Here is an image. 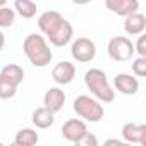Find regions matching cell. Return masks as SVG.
Wrapping results in <instances>:
<instances>
[{
    "instance_id": "cell-1",
    "label": "cell",
    "mask_w": 146,
    "mask_h": 146,
    "mask_svg": "<svg viewBox=\"0 0 146 146\" xmlns=\"http://www.w3.org/2000/svg\"><path fill=\"white\" fill-rule=\"evenodd\" d=\"M23 50H24V55L28 57V60L35 67H46L53 57L46 40L36 33H31L26 36V40L23 43Z\"/></svg>"
},
{
    "instance_id": "cell-2",
    "label": "cell",
    "mask_w": 146,
    "mask_h": 146,
    "mask_svg": "<svg viewBox=\"0 0 146 146\" xmlns=\"http://www.w3.org/2000/svg\"><path fill=\"white\" fill-rule=\"evenodd\" d=\"M84 84H86V88L91 91V95L98 102L110 103V102L115 100V91L110 86V83L107 79V74L102 69L95 67V69L86 70V74H84Z\"/></svg>"
},
{
    "instance_id": "cell-3",
    "label": "cell",
    "mask_w": 146,
    "mask_h": 146,
    "mask_svg": "<svg viewBox=\"0 0 146 146\" xmlns=\"http://www.w3.org/2000/svg\"><path fill=\"white\" fill-rule=\"evenodd\" d=\"M74 112L78 113V117L88 122H100L105 115L103 105L96 98H91L88 95H79L74 100Z\"/></svg>"
},
{
    "instance_id": "cell-4",
    "label": "cell",
    "mask_w": 146,
    "mask_h": 146,
    "mask_svg": "<svg viewBox=\"0 0 146 146\" xmlns=\"http://www.w3.org/2000/svg\"><path fill=\"white\" fill-rule=\"evenodd\" d=\"M108 55L115 62H127L134 55V45L127 36H115L108 41Z\"/></svg>"
},
{
    "instance_id": "cell-5",
    "label": "cell",
    "mask_w": 146,
    "mask_h": 146,
    "mask_svg": "<svg viewBox=\"0 0 146 146\" xmlns=\"http://www.w3.org/2000/svg\"><path fill=\"white\" fill-rule=\"evenodd\" d=\"M70 55L74 60H78L79 64H88L96 57V45L90 40V38H78L72 41L70 46Z\"/></svg>"
},
{
    "instance_id": "cell-6",
    "label": "cell",
    "mask_w": 146,
    "mask_h": 146,
    "mask_svg": "<svg viewBox=\"0 0 146 146\" xmlns=\"http://www.w3.org/2000/svg\"><path fill=\"white\" fill-rule=\"evenodd\" d=\"M76 78V65L70 64L67 60H62L58 62L53 69H52V79L60 84V86H65V84H70Z\"/></svg>"
},
{
    "instance_id": "cell-7",
    "label": "cell",
    "mask_w": 146,
    "mask_h": 146,
    "mask_svg": "<svg viewBox=\"0 0 146 146\" xmlns=\"http://www.w3.org/2000/svg\"><path fill=\"white\" fill-rule=\"evenodd\" d=\"M72 36H74V28H72V24L67 19H64L46 38L50 40L53 46H65L72 40Z\"/></svg>"
},
{
    "instance_id": "cell-8",
    "label": "cell",
    "mask_w": 146,
    "mask_h": 146,
    "mask_svg": "<svg viewBox=\"0 0 146 146\" xmlns=\"http://www.w3.org/2000/svg\"><path fill=\"white\" fill-rule=\"evenodd\" d=\"M86 132H88V127H86L84 120H81V119H70V120H67V122L62 125V136H64V139L74 143V144H76Z\"/></svg>"
},
{
    "instance_id": "cell-9",
    "label": "cell",
    "mask_w": 146,
    "mask_h": 146,
    "mask_svg": "<svg viewBox=\"0 0 146 146\" xmlns=\"http://www.w3.org/2000/svg\"><path fill=\"white\" fill-rule=\"evenodd\" d=\"M122 139L125 143L146 144V125L144 124H136V122L124 124V127H122Z\"/></svg>"
},
{
    "instance_id": "cell-10",
    "label": "cell",
    "mask_w": 146,
    "mask_h": 146,
    "mask_svg": "<svg viewBox=\"0 0 146 146\" xmlns=\"http://www.w3.org/2000/svg\"><path fill=\"white\" fill-rule=\"evenodd\" d=\"M105 5L110 12L125 17L132 12H137L139 0H105Z\"/></svg>"
},
{
    "instance_id": "cell-11",
    "label": "cell",
    "mask_w": 146,
    "mask_h": 146,
    "mask_svg": "<svg viewBox=\"0 0 146 146\" xmlns=\"http://www.w3.org/2000/svg\"><path fill=\"white\" fill-rule=\"evenodd\" d=\"M113 86L119 93L122 95H136L139 91V81L137 78H134L132 74H117L115 79H113Z\"/></svg>"
},
{
    "instance_id": "cell-12",
    "label": "cell",
    "mask_w": 146,
    "mask_h": 146,
    "mask_svg": "<svg viewBox=\"0 0 146 146\" xmlns=\"http://www.w3.org/2000/svg\"><path fill=\"white\" fill-rule=\"evenodd\" d=\"M62 21H64V17H62L60 12H57V11H46V12H43L38 17V28H40V31L45 36H48Z\"/></svg>"
},
{
    "instance_id": "cell-13",
    "label": "cell",
    "mask_w": 146,
    "mask_h": 146,
    "mask_svg": "<svg viewBox=\"0 0 146 146\" xmlns=\"http://www.w3.org/2000/svg\"><path fill=\"white\" fill-rule=\"evenodd\" d=\"M43 105L48 110H52L53 113L60 112L64 108V105H65V93L60 88H50V90H46V93L43 96Z\"/></svg>"
},
{
    "instance_id": "cell-14",
    "label": "cell",
    "mask_w": 146,
    "mask_h": 146,
    "mask_svg": "<svg viewBox=\"0 0 146 146\" xmlns=\"http://www.w3.org/2000/svg\"><path fill=\"white\" fill-rule=\"evenodd\" d=\"M146 29V17L139 12H132L129 16H125L124 21V31L129 36H137L141 33H144Z\"/></svg>"
},
{
    "instance_id": "cell-15",
    "label": "cell",
    "mask_w": 146,
    "mask_h": 146,
    "mask_svg": "<svg viewBox=\"0 0 146 146\" xmlns=\"http://www.w3.org/2000/svg\"><path fill=\"white\" fill-rule=\"evenodd\" d=\"M33 124L38 127V129H48L53 125L55 122V113L52 110H48L46 107H40L33 112Z\"/></svg>"
},
{
    "instance_id": "cell-16",
    "label": "cell",
    "mask_w": 146,
    "mask_h": 146,
    "mask_svg": "<svg viewBox=\"0 0 146 146\" xmlns=\"http://www.w3.org/2000/svg\"><path fill=\"white\" fill-rule=\"evenodd\" d=\"M0 76L5 78L9 83L19 86V84L24 81V70H23V67L17 65V64H7V65L2 69V72H0Z\"/></svg>"
},
{
    "instance_id": "cell-17",
    "label": "cell",
    "mask_w": 146,
    "mask_h": 146,
    "mask_svg": "<svg viewBox=\"0 0 146 146\" xmlns=\"http://www.w3.org/2000/svg\"><path fill=\"white\" fill-rule=\"evenodd\" d=\"M38 141H40V136H38V132H36L35 129H31V127L21 129V131L16 134V137H14V144H17V146H35Z\"/></svg>"
},
{
    "instance_id": "cell-18",
    "label": "cell",
    "mask_w": 146,
    "mask_h": 146,
    "mask_svg": "<svg viewBox=\"0 0 146 146\" xmlns=\"http://www.w3.org/2000/svg\"><path fill=\"white\" fill-rule=\"evenodd\" d=\"M14 11L19 14L23 19H33L38 12V7L33 0H16L14 2Z\"/></svg>"
},
{
    "instance_id": "cell-19",
    "label": "cell",
    "mask_w": 146,
    "mask_h": 146,
    "mask_svg": "<svg viewBox=\"0 0 146 146\" xmlns=\"http://www.w3.org/2000/svg\"><path fill=\"white\" fill-rule=\"evenodd\" d=\"M17 93V86L9 83L5 78L0 76V98L2 100H9V98H14Z\"/></svg>"
},
{
    "instance_id": "cell-20",
    "label": "cell",
    "mask_w": 146,
    "mask_h": 146,
    "mask_svg": "<svg viewBox=\"0 0 146 146\" xmlns=\"http://www.w3.org/2000/svg\"><path fill=\"white\" fill-rule=\"evenodd\" d=\"M16 21V11L7 5L0 7V28H11Z\"/></svg>"
},
{
    "instance_id": "cell-21",
    "label": "cell",
    "mask_w": 146,
    "mask_h": 146,
    "mask_svg": "<svg viewBox=\"0 0 146 146\" xmlns=\"http://www.w3.org/2000/svg\"><path fill=\"white\" fill-rule=\"evenodd\" d=\"M132 72L137 78L146 76V57H137L132 60Z\"/></svg>"
},
{
    "instance_id": "cell-22",
    "label": "cell",
    "mask_w": 146,
    "mask_h": 146,
    "mask_svg": "<svg viewBox=\"0 0 146 146\" xmlns=\"http://www.w3.org/2000/svg\"><path fill=\"white\" fill-rule=\"evenodd\" d=\"M139 38H137V41H136V45H134V52H137V55L139 57H146V36L141 33V35H137Z\"/></svg>"
},
{
    "instance_id": "cell-23",
    "label": "cell",
    "mask_w": 146,
    "mask_h": 146,
    "mask_svg": "<svg viewBox=\"0 0 146 146\" xmlns=\"http://www.w3.org/2000/svg\"><path fill=\"white\" fill-rule=\"evenodd\" d=\"M76 144H79V146H98V139H96V136L95 134H91V132H86Z\"/></svg>"
},
{
    "instance_id": "cell-24",
    "label": "cell",
    "mask_w": 146,
    "mask_h": 146,
    "mask_svg": "<svg viewBox=\"0 0 146 146\" xmlns=\"http://www.w3.org/2000/svg\"><path fill=\"white\" fill-rule=\"evenodd\" d=\"M72 4H76V5H86V4H90L91 0H70Z\"/></svg>"
},
{
    "instance_id": "cell-25",
    "label": "cell",
    "mask_w": 146,
    "mask_h": 146,
    "mask_svg": "<svg viewBox=\"0 0 146 146\" xmlns=\"http://www.w3.org/2000/svg\"><path fill=\"white\" fill-rule=\"evenodd\" d=\"M105 144H119V146H122L124 143H122V141H119V139H107V141H105Z\"/></svg>"
},
{
    "instance_id": "cell-26",
    "label": "cell",
    "mask_w": 146,
    "mask_h": 146,
    "mask_svg": "<svg viewBox=\"0 0 146 146\" xmlns=\"http://www.w3.org/2000/svg\"><path fill=\"white\" fill-rule=\"evenodd\" d=\"M4 45H5V36H4L2 31H0V52L4 50Z\"/></svg>"
},
{
    "instance_id": "cell-27",
    "label": "cell",
    "mask_w": 146,
    "mask_h": 146,
    "mask_svg": "<svg viewBox=\"0 0 146 146\" xmlns=\"http://www.w3.org/2000/svg\"><path fill=\"white\" fill-rule=\"evenodd\" d=\"M5 4H7V0H0V7H4Z\"/></svg>"
},
{
    "instance_id": "cell-28",
    "label": "cell",
    "mask_w": 146,
    "mask_h": 146,
    "mask_svg": "<svg viewBox=\"0 0 146 146\" xmlns=\"http://www.w3.org/2000/svg\"><path fill=\"white\" fill-rule=\"evenodd\" d=\"M0 144H2V143H0Z\"/></svg>"
}]
</instances>
